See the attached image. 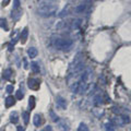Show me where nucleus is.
I'll list each match as a JSON object with an SVG mask.
<instances>
[{"label":"nucleus","instance_id":"nucleus-1","mask_svg":"<svg viewBox=\"0 0 131 131\" xmlns=\"http://www.w3.org/2000/svg\"><path fill=\"white\" fill-rule=\"evenodd\" d=\"M57 10H58V6L51 1H44L37 7V13L44 18L55 15Z\"/></svg>","mask_w":131,"mask_h":131},{"label":"nucleus","instance_id":"nucleus-2","mask_svg":"<svg viewBox=\"0 0 131 131\" xmlns=\"http://www.w3.org/2000/svg\"><path fill=\"white\" fill-rule=\"evenodd\" d=\"M51 43L57 49H60V50H68V49H70L73 45L72 39L60 37V36H55V37H52Z\"/></svg>","mask_w":131,"mask_h":131},{"label":"nucleus","instance_id":"nucleus-3","mask_svg":"<svg viewBox=\"0 0 131 131\" xmlns=\"http://www.w3.org/2000/svg\"><path fill=\"white\" fill-rule=\"evenodd\" d=\"M56 28L59 31H69L71 30V24H70V20L67 21V20H63V21H60L57 23Z\"/></svg>","mask_w":131,"mask_h":131},{"label":"nucleus","instance_id":"nucleus-4","mask_svg":"<svg viewBox=\"0 0 131 131\" xmlns=\"http://www.w3.org/2000/svg\"><path fill=\"white\" fill-rule=\"evenodd\" d=\"M56 104L57 106L60 108V109H66L67 108V101L64 100V98L62 96H60V95H57L56 97Z\"/></svg>","mask_w":131,"mask_h":131},{"label":"nucleus","instance_id":"nucleus-5","mask_svg":"<svg viewBox=\"0 0 131 131\" xmlns=\"http://www.w3.org/2000/svg\"><path fill=\"white\" fill-rule=\"evenodd\" d=\"M28 88L32 90H38L39 89V81L36 79H30L28 80Z\"/></svg>","mask_w":131,"mask_h":131},{"label":"nucleus","instance_id":"nucleus-6","mask_svg":"<svg viewBox=\"0 0 131 131\" xmlns=\"http://www.w3.org/2000/svg\"><path fill=\"white\" fill-rule=\"evenodd\" d=\"M27 37H28V28H27V27H24L23 31H22V33H21V36H20L21 43H22V44H25L26 40H27Z\"/></svg>","mask_w":131,"mask_h":131},{"label":"nucleus","instance_id":"nucleus-7","mask_svg":"<svg viewBox=\"0 0 131 131\" xmlns=\"http://www.w3.org/2000/svg\"><path fill=\"white\" fill-rule=\"evenodd\" d=\"M27 55H28V57H31V58H35V57H37V55H38V50L35 47H30L27 50Z\"/></svg>","mask_w":131,"mask_h":131},{"label":"nucleus","instance_id":"nucleus-8","mask_svg":"<svg viewBox=\"0 0 131 131\" xmlns=\"http://www.w3.org/2000/svg\"><path fill=\"white\" fill-rule=\"evenodd\" d=\"M58 124H59L60 129L62 131H69V125H68V122L66 120H59Z\"/></svg>","mask_w":131,"mask_h":131},{"label":"nucleus","instance_id":"nucleus-9","mask_svg":"<svg viewBox=\"0 0 131 131\" xmlns=\"http://www.w3.org/2000/svg\"><path fill=\"white\" fill-rule=\"evenodd\" d=\"M15 104V98L13 96H8L6 98V106L7 107H11Z\"/></svg>","mask_w":131,"mask_h":131},{"label":"nucleus","instance_id":"nucleus-10","mask_svg":"<svg viewBox=\"0 0 131 131\" xmlns=\"http://www.w3.org/2000/svg\"><path fill=\"white\" fill-rule=\"evenodd\" d=\"M33 122H34V125L36 127H39L40 125H42V117H40V115L36 114L34 116V118H33Z\"/></svg>","mask_w":131,"mask_h":131},{"label":"nucleus","instance_id":"nucleus-11","mask_svg":"<svg viewBox=\"0 0 131 131\" xmlns=\"http://www.w3.org/2000/svg\"><path fill=\"white\" fill-rule=\"evenodd\" d=\"M10 120H11L12 124H18V121H19L18 113H16V112L11 113V115H10Z\"/></svg>","mask_w":131,"mask_h":131},{"label":"nucleus","instance_id":"nucleus-12","mask_svg":"<svg viewBox=\"0 0 131 131\" xmlns=\"http://www.w3.org/2000/svg\"><path fill=\"white\" fill-rule=\"evenodd\" d=\"M85 8H86V6H85L84 3H82V5H79V6H77L74 8V12H75V13H83L84 10H85Z\"/></svg>","mask_w":131,"mask_h":131},{"label":"nucleus","instance_id":"nucleus-13","mask_svg":"<svg viewBox=\"0 0 131 131\" xmlns=\"http://www.w3.org/2000/svg\"><path fill=\"white\" fill-rule=\"evenodd\" d=\"M11 74H12V70L11 69H6L5 71H3V79H6V80H10V78H11Z\"/></svg>","mask_w":131,"mask_h":131},{"label":"nucleus","instance_id":"nucleus-14","mask_svg":"<svg viewBox=\"0 0 131 131\" xmlns=\"http://www.w3.org/2000/svg\"><path fill=\"white\" fill-rule=\"evenodd\" d=\"M31 68L34 73H39V66L37 62H32L31 63Z\"/></svg>","mask_w":131,"mask_h":131},{"label":"nucleus","instance_id":"nucleus-15","mask_svg":"<svg viewBox=\"0 0 131 131\" xmlns=\"http://www.w3.org/2000/svg\"><path fill=\"white\" fill-rule=\"evenodd\" d=\"M28 106H30V109H34L35 107V97L34 96H30L28 98Z\"/></svg>","mask_w":131,"mask_h":131},{"label":"nucleus","instance_id":"nucleus-16","mask_svg":"<svg viewBox=\"0 0 131 131\" xmlns=\"http://www.w3.org/2000/svg\"><path fill=\"white\" fill-rule=\"evenodd\" d=\"M0 27L1 28H3V30H6V31H8V24H7V20L6 19H3V18H1L0 19Z\"/></svg>","mask_w":131,"mask_h":131},{"label":"nucleus","instance_id":"nucleus-17","mask_svg":"<svg viewBox=\"0 0 131 131\" xmlns=\"http://www.w3.org/2000/svg\"><path fill=\"white\" fill-rule=\"evenodd\" d=\"M22 118H23L24 124L27 125L28 124V120H30V114H28L27 112H23L22 113Z\"/></svg>","mask_w":131,"mask_h":131},{"label":"nucleus","instance_id":"nucleus-18","mask_svg":"<svg viewBox=\"0 0 131 131\" xmlns=\"http://www.w3.org/2000/svg\"><path fill=\"white\" fill-rule=\"evenodd\" d=\"M94 105L95 106H98V105H101L102 104V96L101 95H95L94 96Z\"/></svg>","mask_w":131,"mask_h":131},{"label":"nucleus","instance_id":"nucleus-19","mask_svg":"<svg viewBox=\"0 0 131 131\" xmlns=\"http://www.w3.org/2000/svg\"><path fill=\"white\" fill-rule=\"evenodd\" d=\"M49 115H50V118H51L52 121H55V122H58L59 121V117L55 114L54 110H50V112H49Z\"/></svg>","mask_w":131,"mask_h":131},{"label":"nucleus","instance_id":"nucleus-20","mask_svg":"<svg viewBox=\"0 0 131 131\" xmlns=\"http://www.w3.org/2000/svg\"><path fill=\"white\" fill-rule=\"evenodd\" d=\"M78 131H89V127L83 122H81L79 125V128H78Z\"/></svg>","mask_w":131,"mask_h":131},{"label":"nucleus","instance_id":"nucleus-21","mask_svg":"<svg viewBox=\"0 0 131 131\" xmlns=\"http://www.w3.org/2000/svg\"><path fill=\"white\" fill-rule=\"evenodd\" d=\"M105 128H106V131H115V126L112 122H107L105 125Z\"/></svg>","mask_w":131,"mask_h":131},{"label":"nucleus","instance_id":"nucleus-22","mask_svg":"<svg viewBox=\"0 0 131 131\" xmlns=\"http://www.w3.org/2000/svg\"><path fill=\"white\" fill-rule=\"evenodd\" d=\"M23 96H24V94L22 93L21 90H19V91H16V93H15V98H16V100H22Z\"/></svg>","mask_w":131,"mask_h":131},{"label":"nucleus","instance_id":"nucleus-23","mask_svg":"<svg viewBox=\"0 0 131 131\" xmlns=\"http://www.w3.org/2000/svg\"><path fill=\"white\" fill-rule=\"evenodd\" d=\"M20 8V0H14L13 1V10H18Z\"/></svg>","mask_w":131,"mask_h":131},{"label":"nucleus","instance_id":"nucleus-24","mask_svg":"<svg viewBox=\"0 0 131 131\" xmlns=\"http://www.w3.org/2000/svg\"><path fill=\"white\" fill-rule=\"evenodd\" d=\"M6 90H7V93H9V94H11L12 92H13V85H7V88H6Z\"/></svg>","mask_w":131,"mask_h":131},{"label":"nucleus","instance_id":"nucleus-25","mask_svg":"<svg viewBox=\"0 0 131 131\" xmlns=\"http://www.w3.org/2000/svg\"><path fill=\"white\" fill-rule=\"evenodd\" d=\"M43 131H52V129H51V127H50V126H46Z\"/></svg>","mask_w":131,"mask_h":131},{"label":"nucleus","instance_id":"nucleus-26","mask_svg":"<svg viewBox=\"0 0 131 131\" xmlns=\"http://www.w3.org/2000/svg\"><path fill=\"white\" fill-rule=\"evenodd\" d=\"M16 130H18V131H24V128H23V127H21V126H18V127H16Z\"/></svg>","mask_w":131,"mask_h":131},{"label":"nucleus","instance_id":"nucleus-27","mask_svg":"<svg viewBox=\"0 0 131 131\" xmlns=\"http://www.w3.org/2000/svg\"><path fill=\"white\" fill-rule=\"evenodd\" d=\"M23 61H24V69H27V68H28V66H27V63H26V60H25V59H23Z\"/></svg>","mask_w":131,"mask_h":131},{"label":"nucleus","instance_id":"nucleus-28","mask_svg":"<svg viewBox=\"0 0 131 131\" xmlns=\"http://www.w3.org/2000/svg\"><path fill=\"white\" fill-rule=\"evenodd\" d=\"M10 2V0H3V6H7Z\"/></svg>","mask_w":131,"mask_h":131},{"label":"nucleus","instance_id":"nucleus-29","mask_svg":"<svg viewBox=\"0 0 131 131\" xmlns=\"http://www.w3.org/2000/svg\"><path fill=\"white\" fill-rule=\"evenodd\" d=\"M51 1H55V0H51Z\"/></svg>","mask_w":131,"mask_h":131}]
</instances>
